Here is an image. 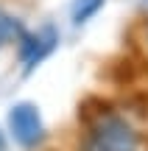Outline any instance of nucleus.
Returning <instances> with one entry per match:
<instances>
[{"instance_id": "nucleus-1", "label": "nucleus", "mask_w": 148, "mask_h": 151, "mask_svg": "<svg viewBox=\"0 0 148 151\" xmlns=\"http://www.w3.org/2000/svg\"><path fill=\"white\" fill-rule=\"evenodd\" d=\"M140 137L132 126L117 115H101L89 126L81 151H137Z\"/></svg>"}, {"instance_id": "nucleus-2", "label": "nucleus", "mask_w": 148, "mask_h": 151, "mask_svg": "<svg viewBox=\"0 0 148 151\" xmlns=\"http://www.w3.org/2000/svg\"><path fill=\"white\" fill-rule=\"evenodd\" d=\"M9 129L22 148H36L45 140V123L34 104H17L9 112Z\"/></svg>"}, {"instance_id": "nucleus-3", "label": "nucleus", "mask_w": 148, "mask_h": 151, "mask_svg": "<svg viewBox=\"0 0 148 151\" xmlns=\"http://www.w3.org/2000/svg\"><path fill=\"white\" fill-rule=\"evenodd\" d=\"M20 56H22V65H25V73H31L50 50L56 48L59 42V34L53 28H42L36 34H20Z\"/></svg>"}, {"instance_id": "nucleus-4", "label": "nucleus", "mask_w": 148, "mask_h": 151, "mask_svg": "<svg viewBox=\"0 0 148 151\" xmlns=\"http://www.w3.org/2000/svg\"><path fill=\"white\" fill-rule=\"evenodd\" d=\"M101 6H104V0H76V3H73V22H76V25L87 22L92 14H98Z\"/></svg>"}, {"instance_id": "nucleus-5", "label": "nucleus", "mask_w": 148, "mask_h": 151, "mask_svg": "<svg viewBox=\"0 0 148 151\" xmlns=\"http://www.w3.org/2000/svg\"><path fill=\"white\" fill-rule=\"evenodd\" d=\"M14 34H17V37H20V25H17V22L14 20H11V17H6V14H0V45H3L6 42V39H11V37H14Z\"/></svg>"}, {"instance_id": "nucleus-6", "label": "nucleus", "mask_w": 148, "mask_h": 151, "mask_svg": "<svg viewBox=\"0 0 148 151\" xmlns=\"http://www.w3.org/2000/svg\"><path fill=\"white\" fill-rule=\"evenodd\" d=\"M0 151H6V137H3V132H0Z\"/></svg>"}]
</instances>
